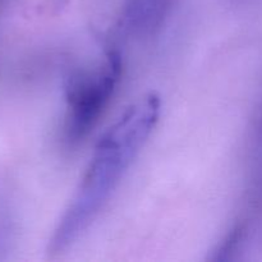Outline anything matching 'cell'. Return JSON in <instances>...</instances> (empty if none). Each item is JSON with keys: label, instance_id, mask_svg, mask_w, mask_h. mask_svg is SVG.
I'll return each mask as SVG.
<instances>
[{"label": "cell", "instance_id": "obj_3", "mask_svg": "<svg viewBox=\"0 0 262 262\" xmlns=\"http://www.w3.org/2000/svg\"><path fill=\"white\" fill-rule=\"evenodd\" d=\"M174 4L176 0H123V30L133 37H151L165 25Z\"/></svg>", "mask_w": 262, "mask_h": 262}, {"label": "cell", "instance_id": "obj_4", "mask_svg": "<svg viewBox=\"0 0 262 262\" xmlns=\"http://www.w3.org/2000/svg\"><path fill=\"white\" fill-rule=\"evenodd\" d=\"M252 152L253 161L258 166V170L262 171V105L260 113H258L257 120H256L255 130H253Z\"/></svg>", "mask_w": 262, "mask_h": 262}, {"label": "cell", "instance_id": "obj_2", "mask_svg": "<svg viewBox=\"0 0 262 262\" xmlns=\"http://www.w3.org/2000/svg\"><path fill=\"white\" fill-rule=\"evenodd\" d=\"M122 58L109 50L96 68L77 71L68 78L63 136L69 146H76L91 133L106 110L119 83Z\"/></svg>", "mask_w": 262, "mask_h": 262}, {"label": "cell", "instance_id": "obj_1", "mask_svg": "<svg viewBox=\"0 0 262 262\" xmlns=\"http://www.w3.org/2000/svg\"><path fill=\"white\" fill-rule=\"evenodd\" d=\"M159 117L160 100L148 95L125 109L105 130L54 230L51 252L60 253L71 247L96 220L148 141Z\"/></svg>", "mask_w": 262, "mask_h": 262}]
</instances>
